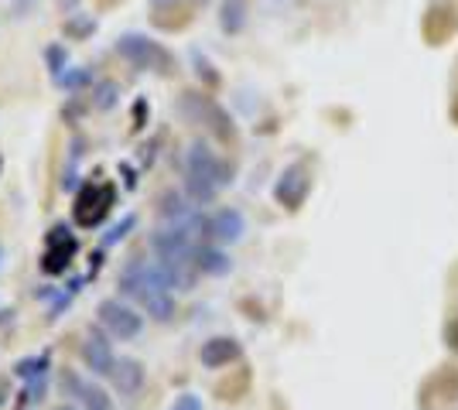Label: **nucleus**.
I'll use <instances>...</instances> for the list:
<instances>
[{"mask_svg":"<svg viewBox=\"0 0 458 410\" xmlns=\"http://www.w3.org/2000/svg\"><path fill=\"white\" fill-rule=\"evenodd\" d=\"M240 342L236 339H229V335H216L209 342H202V352H199V359H202V366H209V370H223L229 363H236L240 359Z\"/></svg>","mask_w":458,"mask_h":410,"instance_id":"obj_10","label":"nucleus"},{"mask_svg":"<svg viewBox=\"0 0 458 410\" xmlns=\"http://www.w3.org/2000/svg\"><path fill=\"white\" fill-rule=\"evenodd\" d=\"M144 110H148V103H144V99H137V106H134V127L137 130L144 127Z\"/></svg>","mask_w":458,"mask_h":410,"instance_id":"obj_27","label":"nucleus"},{"mask_svg":"<svg viewBox=\"0 0 458 410\" xmlns=\"http://www.w3.org/2000/svg\"><path fill=\"white\" fill-rule=\"evenodd\" d=\"M247 14H250L247 0H223L219 4V28L226 35H240L247 28Z\"/></svg>","mask_w":458,"mask_h":410,"instance_id":"obj_14","label":"nucleus"},{"mask_svg":"<svg viewBox=\"0 0 458 410\" xmlns=\"http://www.w3.org/2000/svg\"><path fill=\"white\" fill-rule=\"evenodd\" d=\"M195 72H199V79H206L209 86H216V82H219V76L212 72V65H209V62H206V59H202L199 52H195Z\"/></svg>","mask_w":458,"mask_h":410,"instance_id":"obj_24","label":"nucleus"},{"mask_svg":"<svg viewBox=\"0 0 458 410\" xmlns=\"http://www.w3.org/2000/svg\"><path fill=\"white\" fill-rule=\"evenodd\" d=\"M233 181V164L212 151L206 140H191L185 151V198L191 205H209Z\"/></svg>","mask_w":458,"mask_h":410,"instance_id":"obj_1","label":"nucleus"},{"mask_svg":"<svg viewBox=\"0 0 458 410\" xmlns=\"http://www.w3.org/2000/svg\"><path fill=\"white\" fill-rule=\"evenodd\" d=\"M14 4H18V11H21V14H24V11H31V7H35V0H14Z\"/></svg>","mask_w":458,"mask_h":410,"instance_id":"obj_29","label":"nucleus"},{"mask_svg":"<svg viewBox=\"0 0 458 410\" xmlns=\"http://www.w3.org/2000/svg\"><path fill=\"white\" fill-rule=\"evenodd\" d=\"M178 110L189 123H199V127H209L219 140H233V120L226 117V110L219 103H212V96L206 93H182L178 99Z\"/></svg>","mask_w":458,"mask_h":410,"instance_id":"obj_4","label":"nucleus"},{"mask_svg":"<svg viewBox=\"0 0 458 410\" xmlns=\"http://www.w3.org/2000/svg\"><path fill=\"white\" fill-rule=\"evenodd\" d=\"M154 322H172L174 318V294L172 291H148L137 301Z\"/></svg>","mask_w":458,"mask_h":410,"instance_id":"obj_16","label":"nucleus"},{"mask_svg":"<svg viewBox=\"0 0 458 410\" xmlns=\"http://www.w3.org/2000/svg\"><path fill=\"white\" fill-rule=\"evenodd\" d=\"M76 254H79L76 233H72L65 222H58V226H52V230H48V236H45V250H41V271H45V273H65Z\"/></svg>","mask_w":458,"mask_h":410,"instance_id":"obj_5","label":"nucleus"},{"mask_svg":"<svg viewBox=\"0 0 458 410\" xmlns=\"http://www.w3.org/2000/svg\"><path fill=\"white\" fill-rule=\"evenodd\" d=\"M116 103H120V82H114V79H99L93 86V106L96 110H114Z\"/></svg>","mask_w":458,"mask_h":410,"instance_id":"obj_17","label":"nucleus"},{"mask_svg":"<svg viewBox=\"0 0 458 410\" xmlns=\"http://www.w3.org/2000/svg\"><path fill=\"white\" fill-rule=\"evenodd\" d=\"M55 82L65 93H79V89H86V86L93 82V72H89V69H65V76L55 79Z\"/></svg>","mask_w":458,"mask_h":410,"instance_id":"obj_19","label":"nucleus"},{"mask_svg":"<svg viewBox=\"0 0 458 410\" xmlns=\"http://www.w3.org/2000/svg\"><path fill=\"white\" fill-rule=\"evenodd\" d=\"M116 55L127 62L137 72H154V76H172L174 72V55L151 35L140 31H127L116 38Z\"/></svg>","mask_w":458,"mask_h":410,"instance_id":"obj_2","label":"nucleus"},{"mask_svg":"<svg viewBox=\"0 0 458 410\" xmlns=\"http://www.w3.org/2000/svg\"><path fill=\"white\" fill-rule=\"evenodd\" d=\"M62 31H65L69 38H76V41L89 38V35L96 31V18H89V14H69V18H65V24H62Z\"/></svg>","mask_w":458,"mask_h":410,"instance_id":"obj_18","label":"nucleus"},{"mask_svg":"<svg viewBox=\"0 0 458 410\" xmlns=\"http://www.w3.org/2000/svg\"><path fill=\"white\" fill-rule=\"evenodd\" d=\"M308 192H311V172L305 164H287L277 178V185H274V198H277V205H284L287 213H298L305 205Z\"/></svg>","mask_w":458,"mask_h":410,"instance_id":"obj_7","label":"nucleus"},{"mask_svg":"<svg viewBox=\"0 0 458 410\" xmlns=\"http://www.w3.org/2000/svg\"><path fill=\"white\" fill-rule=\"evenodd\" d=\"M110 383H114V390L120 397H134L144 387V366L137 359H131V356H123V359H116L114 372H110Z\"/></svg>","mask_w":458,"mask_h":410,"instance_id":"obj_11","label":"nucleus"},{"mask_svg":"<svg viewBox=\"0 0 458 410\" xmlns=\"http://www.w3.org/2000/svg\"><path fill=\"white\" fill-rule=\"evenodd\" d=\"M58 7L65 11V14H79L76 7H79V0H58Z\"/></svg>","mask_w":458,"mask_h":410,"instance_id":"obj_28","label":"nucleus"},{"mask_svg":"<svg viewBox=\"0 0 458 410\" xmlns=\"http://www.w3.org/2000/svg\"><path fill=\"white\" fill-rule=\"evenodd\" d=\"M191 213H195V205H191L182 192L165 188V192L157 196V215H161V226H182Z\"/></svg>","mask_w":458,"mask_h":410,"instance_id":"obj_12","label":"nucleus"},{"mask_svg":"<svg viewBox=\"0 0 458 410\" xmlns=\"http://www.w3.org/2000/svg\"><path fill=\"white\" fill-rule=\"evenodd\" d=\"M445 342H448V349L458 352V318L455 322H448V329H445Z\"/></svg>","mask_w":458,"mask_h":410,"instance_id":"obj_26","label":"nucleus"},{"mask_svg":"<svg viewBox=\"0 0 458 410\" xmlns=\"http://www.w3.org/2000/svg\"><path fill=\"white\" fill-rule=\"evenodd\" d=\"M58 410H72V407H58Z\"/></svg>","mask_w":458,"mask_h":410,"instance_id":"obj_30","label":"nucleus"},{"mask_svg":"<svg viewBox=\"0 0 458 410\" xmlns=\"http://www.w3.org/2000/svg\"><path fill=\"white\" fill-rule=\"evenodd\" d=\"M134 226H137V215H123V219L116 222L114 230H110V233L103 236V243H106V247H114V243H120V239H123V236L131 233Z\"/></svg>","mask_w":458,"mask_h":410,"instance_id":"obj_22","label":"nucleus"},{"mask_svg":"<svg viewBox=\"0 0 458 410\" xmlns=\"http://www.w3.org/2000/svg\"><path fill=\"white\" fill-rule=\"evenodd\" d=\"M82 363H86V370L93 372V376H110L116 366V356H114L110 339L93 329V332L86 335V342H82Z\"/></svg>","mask_w":458,"mask_h":410,"instance_id":"obj_8","label":"nucleus"},{"mask_svg":"<svg viewBox=\"0 0 458 410\" xmlns=\"http://www.w3.org/2000/svg\"><path fill=\"white\" fill-rule=\"evenodd\" d=\"M116 202V185L114 181H86L82 188H79L76 196V205H72V215H76V226L82 230H93L99 226L106 213L114 209Z\"/></svg>","mask_w":458,"mask_h":410,"instance_id":"obj_3","label":"nucleus"},{"mask_svg":"<svg viewBox=\"0 0 458 410\" xmlns=\"http://www.w3.org/2000/svg\"><path fill=\"white\" fill-rule=\"evenodd\" d=\"M172 410H202V400L195 397V393H182L178 400H174V407Z\"/></svg>","mask_w":458,"mask_h":410,"instance_id":"obj_25","label":"nucleus"},{"mask_svg":"<svg viewBox=\"0 0 458 410\" xmlns=\"http://www.w3.org/2000/svg\"><path fill=\"white\" fill-rule=\"evenodd\" d=\"M243 233H247V219H243V213L240 209H219L216 215H209V236L216 239V243H236V239H243Z\"/></svg>","mask_w":458,"mask_h":410,"instance_id":"obj_9","label":"nucleus"},{"mask_svg":"<svg viewBox=\"0 0 458 410\" xmlns=\"http://www.w3.org/2000/svg\"><path fill=\"white\" fill-rule=\"evenodd\" d=\"M45 370H48V356H38V359H24V363H18V376L21 380H35V376H45Z\"/></svg>","mask_w":458,"mask_h":410,"instance_id":"obj_21","label":"nucleus"},{"mask_svg":"<svg viewBox=\"0 0 458 410\" xmlns=\"http://www.w3.org/2000/svg\"><path fill=\"white\" fill-rule=\"evenodd\" d=\"M45 62H48V69H52V76L55 79L65 76V65H69L65 45H48V48H45Z\"/></svg>","mask_w":458,"mask_h":410,"instance_id":"obj_20","label":"nucleus"},{"mask_svg":"<svg viewBox=\"0 0 458 410\" xmlns=\"http://www.w3.org/2000/svg\"><path fill=\"white\" fill-rule=\"evenodd\" d=\"M0 168H4V161H0Z\"/></svg>","mask_w":458,"mask_h":410,"instance_id":"obj_31","label":"nucleus"},{"mask_svg":"<svg viewBox=\"0 0 458 410\" xmlns=\"http://www.w3.org/2000/svg\"><path fill=\"white\" fill-rule=\"evenodd\" d=\"M0 256H4V250H0Z\"/></svg>","mask_w":458,"mask_h":410,"instance_id":"obj_32","label":"nucleus"},{"mask_svg":"<svg viewBox=\"0 0 458 410\" xmlns=\"http://www.w3.org/2000/svg\"><path fill=\"white\" fill-rule=\"evenodd\" d=\"M195 267H199V273L223 277V273L233 271V260H229V254H223L219 247H199V254H195Z\"/></svg>","mask_w":458,"mask_h":410,"instance_id":"obj_15","label":"nucleus"},{"mask_svg":"<svg viewBox=\"0 0 458 410\" xmlns=\"http://www.w3.org/2000/svg\"><path fill=\"white\" fill-rule=\"evenodd\" d=\"M154 11V18L168 14V11H191V0H148Z\"/></svg>","mask_w":458,"mask_h":410,"instance_id":"obj_23","label":"nucleus"},{"mask_svg":"<svg viewBox=\"0 0 458 410\" xmlns=\"http://www.w3.org/2000/svg\"><path fill=\"white\" fill-rule=\"evenodd\" d=\"M62 387H69V390L76 393L79 404H82L86 410H114L106 390H99V387H93V383L79 380V376H72V372H65V376H62Z\"/></svg>","mask_w":458,"mask_h":410,"instance_id":"obj_13","label":"nucleus"},{"mask_svg":"<svg viewBox=\"0 0 458 410\" xmlns=\"http://www.w3.org/2000/svg\"><path fill=\"white\" fill-rule=\"evenodd\" d=\"M99 325L110 332V339L131 342L144 329V314H137L131 305H123L116 297H106V301H99Z\"/></svg>","mask_w":458,"mask_h":410,"instance_id":"obj_6","label":"nucleus"}]
</instances>
